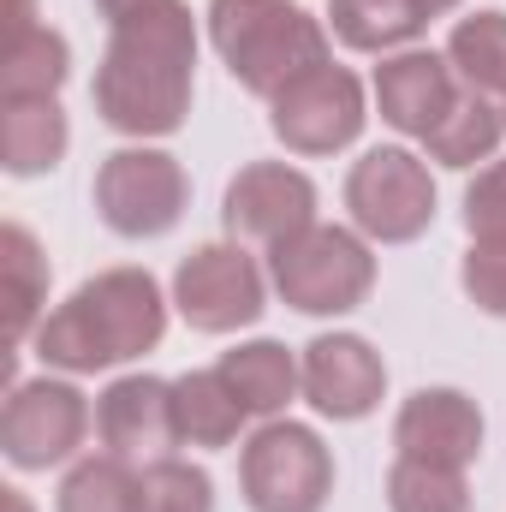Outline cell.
I'll return each mask as SVG.
<instances>
[{"label":"cell","instance_id":"1","mask_svg":"<svg viewBox=\"0 0 506 512\" xmlns=\"http://www.w3.org/2000/svg\"><path fill=\"white\" fill-rule=\"evenodd\" d=\"M191 66H197V30L179 0L120 18L96 72L102 120L137 137L179 131V120L191 114Z\"/></svg>","mask_w":506,"mask_h":512},{"label":"cell","instance_id":"2","mask_svg":"<svg viewBox=\"0 0 506 512\" xmlns=\"http://www.w3.org/2000/svg\"><path fill=\"white\" fill-rule=\"evenodd\" d=\"M161 340V292L143 268H114V274H96L90 286L72 292V304H60L36 346L48 364L60 370H108V364H126L137 352H149Z\"/></svg>","mask_w":506,"mask_h":512},{"label":"cell","instance_id":"3","mask_svg":"<svg viewBox=\"0 0 506 512\" xmlns=\"http://www.w3.org/2000/svg\"><path fill=\"white\" fill-rule=\"evenodd\" d=\"M209 30L233 78L256 96H274L292 78L328 66V36L292 0H215Z\"/></svg>","mask_w":506,"mask_h":512},{"label":"cell","instance_id":"4","mask_svg":"<svg viewBox=\"0 0 506 512\" xmlns=\"http://www.w3.org/2000/svg\"><path fill=\"white\" fill-rule=\"evenodd\" d=\"M274 286L292 310L340 316L364 304V292L376 286V262L346 227H304L298 239L274 245Z\"/></svg>","mask_w":506,"mask_h":512},{"label":"cell","instance_id":"5","mask_svg":"<svg viewBox=\"0 0 506 512\" xmlns=\"http://www.w3.org/2000/svg\"><path fill=\"white\" fill-rule=\"evenodd\" d=\"M245 501L256 512H322L334 489L328 447L304 423H268L245 447Z\"/></svg>","mask_w":506,"mask_h":512},{"label":"cell","instance_id":"6","mask_svg":"<svg viewBox=\"0 0 506 512\" xmlns=\"http://www.w3.org/2000/svg\"><path fill=\"white\" fill-rule=\"evenodd\" d=\"M346 209L352 221L381 239V245H405L429 227L435 215V185H429V167L405 149H370L352 179H346Z\"/></svg>","mask_w":506,"mask_h":512},{"label":"cell","instance_id":"7","mask_svg":"<svg viewBox=\"0 0 506 512\" xmlns=\"http://www.w3.org/2000/svg\"><path fill=\"white\" fill-rule=\"evenodd\" d=\"M185 173L173 155L161 149H120L102 161L96 173V209L114 233L126 239H149V233H167L179 215H185Z\"/></svg>","mask_w":506,"mask_h":512},{"label":"cell","instance_id":"8","mask_svg":"<svg viewBox=\"0 0 506 512\" xmlns=\"http://www.w3.org/2000/svg\"><path fill=\"white\" fill-rule=\"evenodd\" d=\"M268 102H274V137L298 155H334L364 126V90L346 66H316L286 90H274Z\"/></svg>","mask_w":506,"mask_h":512},{"label":"cell","instance_id":"9","mask_svg":"<svg viewBox=\"0 0 506 512\" xmlns=\"http://www.w3.org/2000/svg\"><path fill=\"white\" fill-rule=\"evenodd\" d=\"M90 411L84 393L66 382H30L18 387L0 411V447L18 471H48L60 459H72V447L84 441Z\"/></svg>","mask_w":506,"mask_h":512},{"label":"cell","instance_id":"10","mask_svg":"<svg viewBox=\"0 0 506 512\" xmlns=\"http://www.w3.org/2000/svg\"><path fill=\"white\" fill-rule=\"evenodd\" d=\"M173 298H179V310H185L191 328L227 334V328L256 322V310H262V274H256V262L245 251L209 245V251H197V256L179 262Z\"/></svg>","mask_w":506,"mask_h":512},{"label":"cell","instance_id":"11","mask_svg":"<svg viewBox=\"0 0 506 512\" xmlns=\"http://www.w3.org/2000/svg\"><path fill=\"white\" fill-rule=\"evenodd\" d=\"M227 227L239 239H256L274 251V245L298 239L304 227H316V185L298 167L256 161L227 185Z\"/></svg>","mask_w":506,"mask_h":512},{"label":"cell","instance_id":"12","mask_svg":"<svg viewBox=\"0 0 506 512\" xmlns=\"http://www.w3.org/2000/svg\"><path fill=\"white\" fill-rule=\"evenodd\" d=\"M393 441H399V459L465 471L483 453V411L453 387H423L417 399H405V411L393 423Z\"/></svg>","mask_w":506,"mask_h":512},{"label":"cell","instance_id":"13","mask_svg":"<svg viewBox=\"0 0 506 512\" xmlns=\"http://www.w3.org/2000/svg\"><path fill=\"white\" fill-rule=\"evenodd\" d=\"M381 387H387V370H381V358L358 334H328V340H316L304 352V393L328 417H364V411H376Z\"/></svg>","mask_w":506,"mask_h":512},{"label":"cell","instance_id":"14","mask_svg":"<svg viewBox=\"0 0 506 512\" xmlns=\"http://www.w3.org/2000/svg\"><path fill=\"white\" fill-rule=\"evenodd\" d=\"M96 429H102V447L137 459V453H161L179 441V423H173V387L155 382V376H126L102 393L96 405Z\"/></svg>","mask_w":506,"mask_h":512},{"label":"cell","instance_id":"15","mask_svg":"<svg viewBox=\"0 0 506 512\" xmlns=\"http://www.w3.org/2000/svg\"><path fill=\"white\" fill-rule=\"evenodd\" d=\"M376 102H381V120L411 137H429L453 114V66L441 54H399L376 72Z\"/></svg>","mask_w":506,"mask_h":512},{"label":"cell","instance_id":"16","mask_svg":"<svg viewBox=\"0 0 506 512\" xmlns=\"http://www.w3.org/2000/svg\"><path fill=\"white\" fill-rule=\"evenodd\" d=\"M245 417L251 411L239 405V393L227 387L221 370H197V376L173 382V423H179V441H191V447H227Z\"/></svg>","mask_w":506,"mask_h":512},{"label":"cell","instance_id":"17","mask_svg":"<svg viewBox=\"0 0 506 512\" xmlns=\"http://www.w3.org/2000/svg\"><path fill=\"white\" fill-rule=\"evenodd\" d=\"M42 298H48V256L36 251V239L24 227H6L0 233V328H6V346L24 340Z\"/></svg>","mask_w":506,"mask_h":512},{"label":"cell","instance_id":"18","mask_svg":"<svg viewBox=\"0 0 506 512\" xmlns=\"http://www.w3.org/2000/svg\"><path fill=\"white\" fill-rule=\"evenodd\" d=\"M60 149H66V114H60L54 96L0 108V161H6V173H18V179L42 173V167L60 161Z\"/></svg>","mask_w":506,"mask_h":512},{"label":"cell","instance_id":"19","mask_svg":"<svg viewBox=\"0 0 506 512\" xmlns=\"http://www.w3.org/2000/svg\"><path fill=\"white\" fill-rule=\"evenodd\" d=\"M66 78V42L54 30H18L0 36V102H42Z\"/></svg>","mask_w":506,"mask_h":512},{"label":"cell","instance_id":"20","mask_svg":"<svg viewBox=\"0 0 506 512\" xmlns=\"http://www.w3.org/2000/svg\"><path fill=\"white\" fill-rule=\"evenodd\" d=\"M221 376H227V387L239 393V405H245L251 417H268V411H280V405L292 399V387H298V364H292L286 346L256 340V346H239V352L221 358Z\"/></svg>","mask_w":506,"mask_h":512},{"label":"cell","instance_id":"21","mask_svg":"<svg viewBox=\"0 0 506 512\" xmlns=\"http://www.w3.org/2000/svg\"><path fill=\"white\" fill-rule=\"evenodd\" d=\"M447 66L471 84V96H506V12H477L453 30Z\"/></svg>","mask_w":506,"mask_h":512},{"label":"cell","instance_id":"22","mask_svg":"<svg viewBox=\"0 0 506 512\" xmlns=\"http://www.w3.org/2000/svg\"><path fill=\"white\" fill-rule=\"evenodd\" d=\"M501 131H506L501 108H489L483 96H465V102H453V114L429 131L423 143H429V155L441 167H471V161H489L495 155Z\"/></svg>","mask_w":506,"mask_h":512},{"label":"cell","instance_id":"23","mask_svg":"<svg viewBox=\"0 0 506 512\" xmlns=\"http://www.w3.org/2000/svg\"><path fill=\"white\" fill-rule=\"evenodd\" d=\"M423 30V6L417 0H334V36L346 48H393L405 36Z\"/></svg>","mask_w":506,"mask_h":512},{"label":"cell","instance_id":"24","mask_svg":"<svg viewBox=\"0 0 506 512\" xmlns=\"http://www.w3.org/2000/svg\"><path fill=\"white\" fill-rule=\"evenodd\" d=\"M60 512H137V471L120 453L84 459L60 489Z\"/></svg>","mask_w":506,"mask_h":512},{"label":"cell","instance_id":"25","mask_svg":"<svg viewBox=\"0 0 506 512\" xmlns=\"http://www.w3.org/2000/svg\"><path fill=\"white\" fill-rule=\"evenodd\" d=\"M387 501L393 512H471L465 477L447 465H423V459H399L387 477Z\"/></svg>","mask_w":506,"mask_h":512},{"label":"cell","instance_id":"26","mask_svg":"<svg viewBox=\"0 0 506 512\" xmlns=\"http://www.w3.org/2000/svg\"><path fill=\"white\" fill-rule=\"evenodd\" d=\"M209 477L197 465H179V459H155L143 477H137V512H209Z\"/></svg>","mask_w":506,"mask_h":512},{"label":"cell","instance_id":"27","mask_svg":"<svg viewBox=\"0 0 506 512\" xmlns=\"http://www.w3.org/2000/svg\"><path fill=\"white\" fill-rule=\"evenodd\" d=\"M465 227H471L477 245H501L506 239V161L477 173V185L465 191Z\"/></svg>","mask_w":506,"mask_h":512},{"label":"cell","instance_id":"28","mask_svg":"<svg viewBox=\"0 0 506 512\" xmlns=\"http://www.w3.org/2000/svg\"><path fill=\"white\" fill-rule=\"evenodd\" d=\"M465 292L489 316H506V239L501 245H477V251L465 256Z\"/></svg>","mask_w":506,"mask_h":512},{"label":"cell","instance_id":"29","mask_svg":"<svg viewBox=\"0 0 506 512\" xmlns=\"http://www.w3.org/2000/svg\"><path fill=\"white\" fill-rule=\"evenodd\" d=\"M96 6L120 24V18H131V12H149V6H161V0H96Z\"/></svg>","mask_w":506,"mask_h":512},{"label":"cell","instance_id":"30","mask_svg":"<svg viewBox=\"0 0 506 512\" xmlns=\"http://www.w3.org/2000/svg\"><path fill=\"white\" fill-rule=\"evenodd\" d=\"M0 512H30V507H24V495H12V489H6V495H0Z\"/></svg>","mask_w":506,"mask_h":512},{"label":"cell","instance_id":"31","mask_svg":"<svg viewBox=\"0 0 506 512\" xmlns=\"http://www.w3.org/2000/svg\"><path fill=\"white\" fill-rule=\"evenodd\" d=\"M423 6V18H435V12H447V6H459V0H417Z\"/></svg>","mask_w":506,"mask_h":512}]
</instances>
